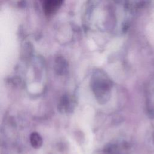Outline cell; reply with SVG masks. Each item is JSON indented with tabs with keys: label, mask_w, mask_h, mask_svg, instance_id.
<instances>
[{
	"label": "cell",
	"mask_w": 154,
	"mask_h": 154,
	"mask_svg": "<svg viewBox=\"0 0 154 154\" xmlns=\"http://www.w3.org/2000/svg\"><path fill=\"white\" fill-rule=\"evenodd\" d=\"M55 70L57 74L58 75L62 76L66 75L68 70L67 65L66 61L63 60H58L55 64Z\"/></svg>",
	"instance_id": "cell-5"
},
{
	"label": "cell",
	"mask_w": 154,
	"mask_h": 154,
	"mask_svg": "<svg viewBox=\"0 0 154 154\" xmlns=\"http://www.w3.org/2000/svg\"><path fill=\"white\" fill-rule=\"evenodd\" d=\"M90 85L98 103L105 104L108 102L111 97L113 82L103 71L95 70L91 75Z\"/></svg>",
	"instance_id": "cell-1"
},
{
	"label": "cell",
	"mask_w": 154,
	"mask_h": 154,
	"mask_svg": "<svg viewBox=\"0 0 154 154\" xmlns=\"http://www.w3.org/2000/svg\"><path fill=\"white\" fill-rule=\"evenodd\" d=\"M29 141L31 146L34 149H39L43 144L42 136L37 132H33L29 136Z\"/></svg>",
	"instance_id": "cell-4"
},
{
	"label": "cell",
	"mask_w": 154,
	"mask_h": 154,
	"mask_svg": "<svg viewBox=\"0 0 154 154\" xmlns=\"http://www.w3.org/2000/svg\"><path fill=\"white\" fill-rule=\"evenodd\" d=\"M44 10L48 14L56 11L61 5L63 0H41Z\"/></svg>",
	"instance_id": "cell-3"
},
{
	"label": "cell",
	"mask_w": 154,
	"mask_h": 154,
	"mask_svg": "<svg viewBox=\"0 0 154 154\" xmlns=\"http://www.w3.org/2000/svg\"><path fill=\"white\" fill-rule=\"evenodd\" d=\"M77 105L76 99L75 96L69 94L63 95L58 103L57 109L60 113H72Z\"/></svg>",
	"instance_id": "cell-2"
}]
</instances>
